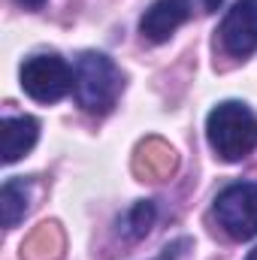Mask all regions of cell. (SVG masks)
Listing matches in <instances>:
<instances>
[{"instance_id": "cell-6", "label": "cell", "mask_w": 257, "mask_h": 260, "mask_svg": "<svg viewBox=\"0 0 257 260\" xmlns=\"http://www.w3.org/2000/svg\"><path fill=\"white\" fill-rule=\"evenodd\" d=\"M191 18V0H154L139 18V30L148 43H167Z\"/></svg>"}, {"instance_id": "cell-10", "label": "cell", "mask_w": 257, "mask_h": 260, "mask_svg": "<svg viewBox=\"0 0 257 260\" xmlns=\"http://www.w3.org/2000/svg\"><path fill=\"white\" fill-rule=\"evenodd\" d=\"M64 251V233L58 224H40V230L21 245L24 260H58Z\"/></svg>"}, {"instance_id": "cell-1", "label": "cell", "mask_w": 257, "mask_h": 260, "mask_svg": "<svg viewBox=\"0 0 257 260\" xmlns=\"http://www.w3.org/2000/svg\"><path fill=\"white\" fill-rule=\"evenodd\" d=\"M206 139L221 160L236 164L257 148V115L239 100H224L206 118Z\"/></svg>"}, {"instance_id": "cell-8", "label": "cell", "mask_w": 257, "mask_h": 260, "mask_svg": "<svg viewBox=\"0 0 257 260\" xmlns=\"http://www.w3.org/2000/svg\"><path fill=\"white\" fill-rule=\"evenodd\" d=\"M133 170H136V176L151 179V182L167 179V176L176 170V151H173L164 139L151 136V139L139 142L136 157H133Z\"/></svg>"}, {"instance_id": "cell-9", "label": "cell", "mask_w": 257, "mask_h": 260, "mask_svg": "<svg viewBox=\"0 0 257 260\" xmlns=\"http://www.w3.org/2000/svg\"><path fill=\"white\" fill-rule=\"evenodd\" d=\"M0 209H3V227L12 230L30 209V182L27 179H6L0 188Z\"/></svg>"}, {"instance_id": "cell-13", "label": "cell", "mask_w": 257, "mask_h": 260, "mask_svg": "<svg viewBox=\"0 0 257 260\" xmlns=\"http://www.w3.org/2000/svg\"><path fill=\"white\" fill-rule=\"evenodd\" d=\"M200 3H203V9H206V12H215L224 0H200Z\"/></svg>"}, {"instance_id": "cell-5", "label": "cell", "mask_w": 257, "mask_h": 260, "mask_svg": "<svg viewBox=\"0 0 257 260\" xmlns=\"http://www.w3.org/2000/svg\"><path fill=\"white\" fill-rule=\"evenodd\" d=\"M221 46L233 58L257 52V0H236L221 21Z\"/></svg>"}, {"instance_id": "cell-2", "label": "cell", "mask_w": 257, "mask_h": 260, "mask_svg": "<svg viewBox=\"0 0 257 260\" xmlns=\"http://www.w3.org/2000/svg\"><path fill=\"white\" fill-rule=\"evenodd\" d=\"M124 88L121 70L103 52H82L73 64V94L76 103L91 115H106Z\"/></svg>"}, {"instance_id": "cell-14", "label": "cell", "mask_w": 257, "mask_h": 260, "mask_svg": "<svg viewBox=\"0 0 257 260\" xmlns=\"http://www.w3.org/2000/svg\"><path fill=\"white\" fill-rule=\"evenodd\" d=\"M245 260H257V248H254V251H251V254H248Z\"/></svg>"}, {"instance_id": "cell-12", "label": "cell", "mask_w": 257, "mask_h": 260, "mask_svg": "<svg viewBox=\"0 0 257 260\" xmlns=\"http://www.w3.org/2000/svg\"><path fill=\"white\" fill-rule=\"evenodd\" d=\"M18 3H21L24 9H30V12H37V9H43V3H46V0H18Z\"/></svg>"}, {"instance_id": "cell-3", "label": "cell", "mask_w": 257, "mask_h": 260, "mask_svg": "<svg viewBox=\"0 0 257 260\" xmlns=\"http://www.w3.org/2000/svg\"><path fill=\"white\" fill-rule=\"evenodd\" d=\"M215 221L218 227L236 239V242H245V239H254L257 236V185L254 182H233L227 185L221 194L215 197Z\"/></svg>"}, {"instance_id": "cell-11", "label": "cell", "mask_w": 257, "mask_h": 260, "mask_svg": "<svg viewBox=\"0 0 257 260\" xmlns=\"http://www.w3.org/2000/svg\"><path fill=\"white\" fill-rule=\"evenodd\" d=\"M154 218H157L154 203H148V200L133 203V206H130V212L121 218V236H124V239H130V242H133V239H142V236L151 230Z\"/></svg>"}, {"instance_id": "cell-7", "label": "cell", "mask_w": 257, "mask_h": 260, "mask_svg": "<svg viewBox=\"0 0 257 260\" xmlns=\"http://www.w3.org/2000/svg\"><path fill=\"white\" fill-rule=\"evenodd\" d=\"M40 139V121L30 115H18V118H3L0 124V154L3 164H15L18 157H24Z\"/></svg>"}, {"instance_id": "cell-4", "label": "cell", "mask_w": 257, "mask_h": 260, "mask_svg": "<svg viewBox=\"0 0 257 260\" xmlns=\"http://www.w3.org/2000/svg\"><path fill=\"white\" fill-rule=\"evenodd\" d=\"M21 88L37 103H58L73 88V70L58 55H34L21 64Z\"/></svg>"}]
</instances>
